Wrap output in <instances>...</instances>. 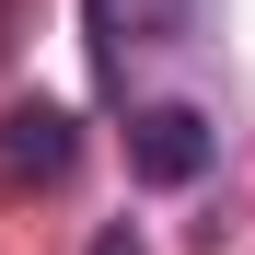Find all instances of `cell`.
<instances>
[{"instance_id": "obj_1", "label": "cell", "mask_w": 255, "mask_h": 255, "mask_svg": "<svg viewBox=\"0 0 255 255\" xmlns=\"http://www.w3.org/2000/svg\"><path fill=\"white\" fill-rule=\"evenodd\" d=\"M209 151H221V128H209L197 105H139L128 116V174L139 186H197Z\"/></svg>"}, {"instance_id": "obj_2", "label": "cell", "mask_w": 255, "mask_h": 255, "mask_svg": "<svg viewBox=\"0 0 255 255\" xmlns=\"http://www.w3.org/2000/svg\"><path fill=\"white\" fill-rule=\"evenodd\" d=\"M81 23H93L105 58H139V47H186L209 23V0H81Z\"/></svg>"}, {"instance_id": "obj_3", "label": "cell", "mask_w": 255, "mask_h": 255, "mask_svg": "<svg viewBox=\"0 0 255 255\" xmlns=\"http://www.w3.org/2000/svg\"><path fill=\"white\" fill-rule=\"evenodd\" d=\"M0 162H12L23 186H58L70 174V116L58 105H12V116H0Z\"/></svg>"}, {"instance_id": "obj_4", "label": "cell", "mask_w": 255, "mask_h": 255, "mask_svg": "<svg viewBox=\"0 0 255 255\" xmlns=\"http://www.w3.org/2000/svg\"><path fill=\"white\" fill-rule=\"evenodd\" d=\"M93 255H139V232H128V221H105V232H93Z\"/></svg>"}]
</instances>
